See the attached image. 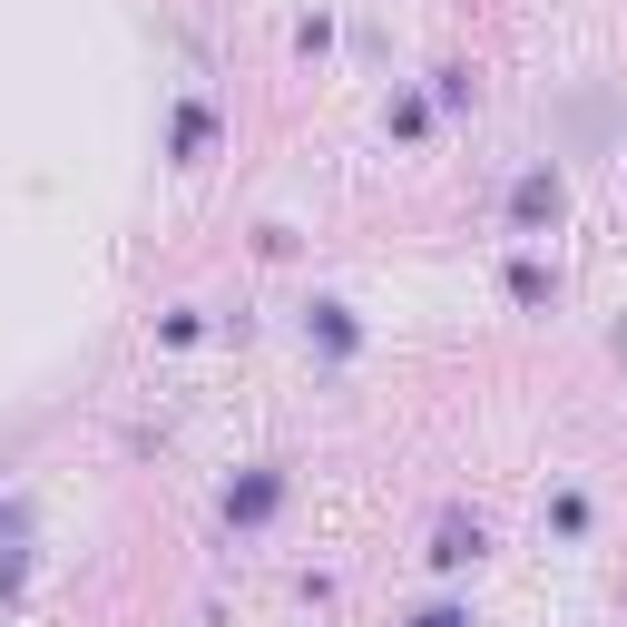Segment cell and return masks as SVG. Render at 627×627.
Segmentation results:
<instances>
[{
	"label": "cell",
	"mask_w": 627,
	"mask_h": 627,
	"mask_svg": "<svg viewBox=\"0 0 627 627\" xmlns=\"http://www.w3.org/2000/svg\"><path fill=\"white\" fill-rule=\"evenodd\" d=\"M510 294H520V304H550L558 275H540V265H510Z\"/></svg>",
	"instance_id": "2"
},
{
	"label": "cell",
	"mask_w": 627,
	"mask_h": 627,
	"mask_svg": "<svg viewBox=\"0 0 627 627\" xmlns=\"http://www.w3.org/2000/svg\"><path fill=\"white\" fill-rule=\"evenodd\" d=\"M510 207H520V226H540V216H558V177H520V197H510Z\"/></svg>",
	"instance_id": "1"
}]
</instances>
